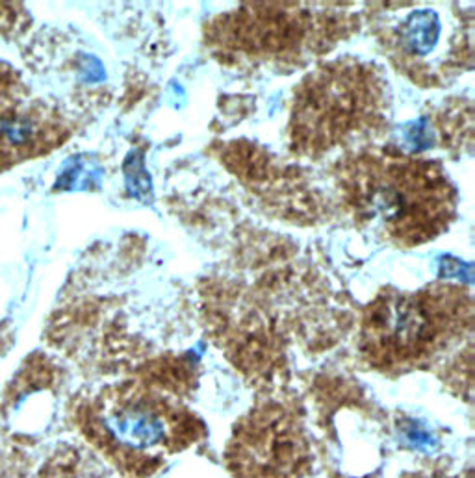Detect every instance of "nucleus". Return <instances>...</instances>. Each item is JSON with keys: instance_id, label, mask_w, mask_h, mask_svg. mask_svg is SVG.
Masks as SVG:
<instances>
[{"instance_id": "nucleus-1", "label": "nucleus", "mask_w": 475, "mask_h": 478, "mask_svg": "<svg viewBox=\"0 0 475 478\" xmlns=\"http://www.w3.org/2000/svg\"><path fill=\"white\" fill-rule=\"evenodd\" d=\"M340 186L363 226L402 247L423 245L448 230L455 189L441 166L395 154H363L345 164Z\"/></svg>"}, {"instance_id": "nucleus-2", "label": "nucleus", "mask_w": 475, "mask_h": 478, "mask_svg": "<svg viewBox=\"0 0 475 478\" xmlns=\"http://www.w3.org/2000/svg\"><path fill=\"white\" fill-rule=\"evenodd\" d=\"M386 86L370 63L338 60L310 72L296 90L290 141L294 152L318 158L379 129Z\"/></svg>"}, {"instance_id": "nucleus-3", "label": "nucleus", "mask_w": 475, "mask_h": 478, "mask_svg": "<svg viewBox=\"0 0 475 478\" xmlns=\"http://www.w3.org/2000/svg\"><path fill=\"white\" fill-rule=\"evenodd\" d=\"M471 319L470 295L455 286L386 293L364 315V349L379 360L402 362L431 352Z\"/></svg>"}, {"instance_id": "nucleus-4", "label": "nucleus", "mask_w": 475, "mask_h": 478, "mask_svg": "<svg viewBox=\"0 0 475 478\" xmlns=\"http://www.w3.org/2000/svg\"><path fill=\"white\" fill-rule=\"evenodd\" d=\"M234 17H225L223 28L214 35L227 53L251 58H288L305 53L308 23L305 12L288 5H249Z\"/></svg>"}, {"instance_id": "nucleus-5", "label": "nucleus", "mask_w": 475, "mask_h": 478, "mask_svg": "<svg viewBox=\"0 0 475 478\" xmlns=\"http://www.w3.org/2000/svg\"><path fill=\"white\" fill-rule=\"evenodd\" d=\"M104 426L117 444L134 451H150L168 437V417L150 401L125 398L104 412Z\"/></svg>"}, {"instance_id": "nucleus-6", "label": "nucleus", "mask_w": 475, "mask_h": 478, "mask_svg": "<svg viewBox=\"0 0 475 478\" xmlns=\"http://www.w3.org/2000/svg\"><path fill=\"white\" fill-rule=\"evenodd\" d=\"M45 138V125L32 115H14L0 121V154H26Z\"/></svg>"}, {"instance_id": "nucleus-7", "label": "nucleus", "mask_w": 475, "mask_h": 478, "mask_svg": "<svg viewBox=\"0 0 475 478\" xmlns=\"http://www.w3.org/2000/svg\"><path fill=\"white\" fill-rule=\"evenodd\" d=\"M441 21L434 12H416L412 14L405 26L402 28V49L403 53L420 58L431 53L441 37Z\"/></svg>"}, {"instance_id": "nucleus-8", "label": "nucleus", "mask_w": 475, "mask_h": 478, "mask_svg": "<svg viewBox=\"0 0 475 478\" xmlns=\"http://www.w3.org/2000/svg\"><path fill=\"white\" fill-rule=\"evenodd\" d=\"M407 432V442L416 447V449H431L434 440H432V435L418 426H411L405 430Z\"/></svg>"}]
</instances>
